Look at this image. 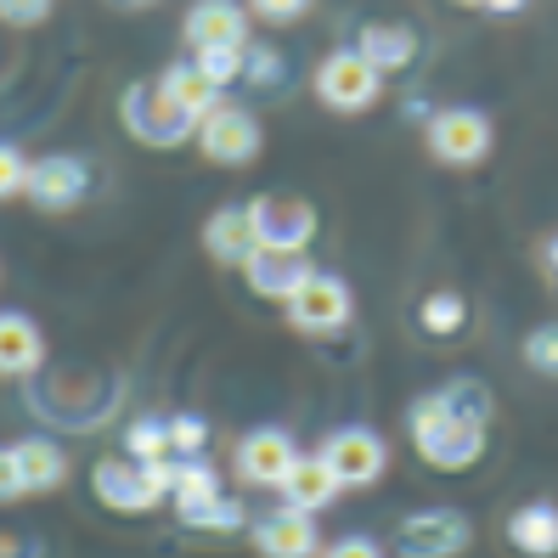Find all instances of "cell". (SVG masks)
<instances>
[{"instance_id": "23", "label": "cell", "mask_w": 558, "mask_h": 558, "mask_svg": "<svg viewBox=\"0 0 558 558\" xmlns=\"http://www.w3.org/2000/svg\"><path fill=\"white\" fill-rule=\"evenodd\" d=\"M175 508H192V502H209V497H220V474L204 463V457H181L175 463Z\"/></svg>"}, {"instance_id": "36", "label": "cell", "mask_w": 558, "mask_h": 558, "mask_svg": "<svg viewBox=\"0 0 558 558\" xmlns=\"http://www.w3.org/2000/svg\"><path fill=\"white\" fill-rule=\"evenodd\" d=\"M113 12H147V7H158V0H108Z\"/></svg>"}, {"instance_id": "19", "label": "cell", "mask_w": 558, "mask_h": 558, "mask_svg": "<svg viewBox=\"0 0 558 558\" xmlns=\"http://www.w3.org/2000/svg\"><path fill=\"white\" fill-rule=\"evenodd\" d=\"M508 542L524 558H558V502H524V508H513Z\"/></svg>"}, {"instance_id": "28", "label": "cell", "mask_w": 558, "mask_h": 558, "mask_svg": "<svg viewBox=\"0 0 558 558\" xmlns=\"http://www.w3.org/2000/svg\"><path fill=\"white\" fill-rule=\"evenodd\" d=\"M124 457L130 463H158V457H170V440H163V423L158 417H136L124 435Z\"/></svg>"}, {"instance_id": "32", "label": "cell", "mask_w": 558, "mask_h": 558, "mask_svg": "<svg viewBox=\"0 0 558 558\" xmlns=\"http://www.w3.org/2000/svg\"><path fill=\"white\" fill-rule=\"evenodd\" d=\"M46 12H51V0H0V23H12V28L40 23Z\"/></svg>"}, {"instance_id": "21", "label": "cell", "mask_w": 558, "mask_h": 558, "mask_svg": "<svg viewBox=\"0 0 558 558\" xmlns=\"http://www.w3.org/2000/svg\"><path fill=\"white\" fill-rule=\"evenodd\" d=\"M153 85H158L163 96H170V102H175L192 124H198L204 113H215V108H220V90H215L198 69H192V62H170V69H163Z\"/></svg>"}, {"instance_id": "15", "label": "cell", "mask_w": 558, "mask_h": 558, "mask_svg": "<svg viewBox=\"0 0 558 558\" xmlns=\"http://www.w3.org/2000/svg\"><path fill=\"white\" fill-rule=\"evenodd\" d=\"M181 35H186L192 51H209V46H248V12L238 7V0H192Z\"/></svg>"}, {"instance_id": "8", "label": "cell", "mask_w": 558, "mask_h": 558, "mask_svg": "<svg viewBox=\"0 0 558 558\" xmlns=\"http://www.w3.org/2000/svg\"><path fill=\"white\" fill-rule=\"evenodd\" d=\"M198 153L209 163H226V170H243V163H254L259 153V119L248 108H232V102H220L215 113L198 119Z\"/></svg>"}, {"instance_id": "5", "label": "cell", "mask_w": 558, "mask_h": 558, "mask_svg": "<svg viewBox=\"0 0 558 558\" xmlns=\"http://www.w3.org/2000/svg\"><path fill=\"white\" fill-rule=\"evenodd\" d=\"M119 113H124V130H130V136L147 142V147H181V142L198 136V124H192L158 85H130L124 102H119Z\"/></svg>"}, {"instance_id": "33", "label": "cell", "mask_w": 558, "mask_h": 558, "mask_svg": "<svg viewBox=\"0 0 558 558\" xmlns=\"http://www.w3.org/2000/svg\"><path fill=\"white\" fill-rule=\"evenodd\" d=\"M316 558H384V547L373 536H339L333 547H322Z\"/></svg>"}, {"instance_id": "12", "label": "cell", "mask_w": 558, "mask_h": 558, "mask_svg": "<svg viewBox=\"0 0 558 558\" xmlns=\"http://www.w3.org/2000/svg\"><path fill=\"white\" fill-rule=\"evenodd\" d=\"M243 277H248V288L259 293V300L288 305L293 293H300V288L316 277V266H311L305 248H259L248 266H243Z\"/></svg>"}, {"instance_id": "24", "label": "cell", "mask_w": 558, "mask_h": 558, "mask_svg": "<svg viewBox=\"0 0 558 558\" xmlns=\"http://www.w3.org/2000/svg\"><path fill=\"white\" fill-rule=\"evenodd\" d=\"M192 69H198L215 90L238 85L243 69H248V46H209V51H192Z\"/></svg>"}, {"instance_id": "26", "label": "cell", "mask_w": 558, "mask_h": 558, "mask_svg": "<svg viewBox=\"0 0 558 558\" xmlns=\"http://www.w3.org/2000/svg\"><path fill=\"white\" fill-rule=\"evenodd\" d=\"M181 519L192 524V531H243V502L238 497H209V502H192L181 508Z\"/></svg>"}, {"instance_id": "16", "label": "cell", "mask_w": 558, "mask_h": 558, "mask_svg": "<svg viewBox=\"0 0 558 558\" xmlns=\"http://www.w3.org/2000/svg\"><path fill=\"white\" fill-rule=\"evenodd\" d=\"M204 248L209 259H220V266H248V259L259 254V238H254V220H248V204H226L204 220Z\"/></svg>"}, {"instance_id": "30", "label": "cell", "mask_w": 558, "mask_h": 558, "mask_svg": "<svg viewBox=\"0 0 558 558\" xmlns=\"http://www.w3.org/2000/svg\"><path fill=\"white\" fill-rule=\"evenodd\" d=\"M23 186H28V158L12 142H0V198H17Z\"/></svg>"}, {"instance_id": "27", "label": "cell", "mask_w": 558, "mask_h": 558, "mask_svg": "<svg viewBox=\"0 0 558 558\" xmlns=\"http://www.w3.org/2000/svg\"><path fill=\"white\" fill-rule=\"evenodd\" d=\"M163 440H170V457L181 463V457H204L209 446V423L198 412H175L170 423H163Z\"/></svg>"}, {"instance_id": "1", "label": "cell", "mask_w": 558, "mask_h": 558, "mask_svg": "<svg viewBox=\"0 0 558 558\" xmlns=\"http://www.w3.org/2000/svg\"><path fill=\"white\" fill-rule=\"evenodd\" d=\"M407 429H412L417 457L429 469H440V474H463V469H474L480 457H485V423L451 412L440 401V389H435V396H423V401H412Z\"/></svg>"}, {"instance_id": "11", "label": "cell", "mask_w": 558, "mask_h": 558, "mask_svg": "<svg viewBox=\"0 0 558 558\" xmlns=\"http://www.w3.org/2000/svg\"><path fill=\"white\" fill-rule=\"evenodd\" d=\"M248 220H254L259 248H311L316 238V209L300 198H254Z\"/></svg>"}, {"instance_id": "29", "label": "cell", "mask_w": 558, "mask_h": 558, "mask_svg": "<svg viewBox=\"0 0 558 558\" xmlns=\"http://www.w3.org/2000/svg\"><path fill=\"white\" fill-rule=\"evenodd\" d=\"M524 367L542 378H558V322H542L524 333Z\"/></svg>"}, {"instance_id": "13", "label": "cell", "mask_w": 558, "mask_h": 558, "mask_svg": "<svg viewBox=\"0 0 558 558\" xmlns=\"http://www.w3.org/2000/svg\"><path fill=\"white\" fill-rule=\"evenodd\" d=\"M293 463H300V446H293L288 429H248V435L238 440V474H243L248 485H271V490H277Z\"/></svg>"}, {"instance_id": "10", "label": "cell", "mask_w": 558, "mask_h": 558, "mask_svg": "<svg viewBox=\"0 0 558 558\" xmlns=\"http://www.w3.org/2000/svg\"><path fill=\"white\" fill-rule=\"evenodd\" d=\"M288 322L300 327V333H339V327L350 322V288H344V277L316 271V277L288 300Z\"/></svg>"}, {"instance_id": "18", "label": "cell", "mask_w": 558, "mask_h": 558, "mask_svg": "<svg viewBox=\"0 0 558 558\" xmlns=\"http://www.w3.org/2000/svg\"><path fill=\"white\" fill-rule=\"evenodd\" d=\"M355 57L373 62L378 74H401V69H412V57H417V35L407 23H367L361 40H355Z\"/></svg>"}, {"instance_id": "7", "label": "cell", "mask_w": 558, "mask_h": 558, "mask_svg": "<svg viewBox=\"0 0 558 558\" xmlns=\"http://www.w3.org/2000/svg\"><path fill=\"white\" fill-rule=\"evenodd\" d=\"M469 542H474L469 513H457V508H423V513L401 519L396 558H457V553H469Z\"/></svg>"}, {"instance_id": "3", "label": "cell", "mask_w": 558, "mask_h": 558, "mask_svg": "<svg viewBox=\"0 0 558 558\" xmlns=\"http://www.w3.org/2000/svg\"><path fill=\"white\" fill-rule=\"evenodd\" d=\"M322 469L339 480V490H367V485H378L384 480V469H389V446H384V435H373L367 423H350V429H333L322 440Z\"/></svg>"}, {"instance_id": "22", "label": "cell", "mask_w": 558, "mask_h": 558, "mask_svg": "<svg viewBox=\"0 0 558 558\" xmlns=\"http://www.w3.org/2000/svg\"><path fill=\"white\" fill-rule=\"evenodd\" d=\"M277 490L288 497V508H300V513H322L327 502L339 497V480L322 469V457H300V463L288 469V480H282Z\"/></svg>"}, {"instance_id": "35", "label": "cell", "mask_w": 558, "mask_h": 558, "mask_svg": "<svg viewBox=\"0 0 558 558\" xmlns=\"http://www.w3.org/2000/svg\"><path fill=\"white\" fill-rule=\"evenodd\" d=\"M480 7H485V12H502V17H508V12H524V0H480Z\"/></svg>"}, {"instance_id": "38", "label": "cell", "mask_w": 558, "mask_h": 558, "mask_svg": "<svg viewBox=\"0 0 558 558\" xmlns=\"http://www.w3.org/2000/svg\"><path fill=\"white\" fill-rule=\"evenodd\" d=\"M463 7H480V0H463Z\"/></svg>"}, {"instance_id": "17", "label": "cell", "mask_w": 558, "mask_h": 558, "mask_svg": "<svg viewBox=\"0 0 558 558\" xmlns=\"http://www.w3.org/2000/svg\"><path fill=\"white\" fill-rule=\"evenodd\" d=\"M46 361V333L35 316L23 311H0V378H28Z\"/></svg>"}, {"instance_id": "2", "label": "cell", "mask_w": 558, "mask_h": 558, "mask_svg": "<svg viewBox=\"0 0 558 558\" xmlns=\"http://www.w3.org/2000/svg\"><path fill=\"white\" fill-rule=\"evenodd\" d=\"M90 490L102 497L113 513H147L175 490V457H158V463H130V457H108V463L90 469Z\"/></svg>"}, {"instance_id": "34", "label": "cell", "mask_w": 558, "mask_h": 558, "mask_svg": "<svg viewBox=\"0 0 558 558\" xmlns=\"http://www.w3.org/2000/svg\"><path fill=\"white\" fill-rule=\"evenodd\" d=\"M17 497H28L23 474H17V457H12V446H0V502H17Z\"/></svg>"}, {"instance_id": "14", "label": "cell", "mask_w": 558, "mask_h": 558, "mask_svg": "<svg viewBox=\"0 0 558 558\" xmlns=\"http://www.w3.org/2000/svg\"><path fill=\"white\" fill-rule=\"evenodd\" d=\"M254 553H259V558H316V553H322L316 513L277 508L271 519H259V524H254Z\"/></svg>"}, {"instance_id": "25", "label": "cell", "mask_w": 558, "mask_h": 558, "mask_svg": "<svg viewBox=\"0 0 558 558\" xmlns=\"http://www.w3.org/2000/svg\"><path fill=\"white\" fill-rule=\"evenodd\" d=\"M469 322V300H463V293H429V300H423L417 305V327H423V333H457V327H463Z\"/></svg>"}, {"instance_id": "6", "label": "cell", "mask_w": 558, "mask_h": 558, "mask_svg": "<svg viewBox=\"0 0 558 558\" xmlns=\"http://www.w3.org/2000/svg\"><path fill=\"white\" fill-rule=\"evenodd\" d=\"M316 96H322L333 113H367L378 96H384V74L373 69V62H361L355 46H344V51H333V57H322Z\"/></svg>"}, {"instance_id": "9", "label": "cell", "mask_w": 558, "mask_h": 558, "mask_svg": "<svg viewBox=\"0 0 558 558\" xmlns=\"http://www.w3.org/2000/svg\"><path fill=\"white\" fill-rule=\"evenodd\" d=\"M23 192L35 198V209L62 215V209H74L85 192H90V163L74 158V153H51L40 163H28V186Z\"/></svg>"}, {"instance_id": "31", "label": "cell", "mask_w": 558, "mask_h": 558, "mask_svg": "<svg viewBox=\"0 0 558 558\" xmlns=\"http://www.w3.org/2000/svg\"><path fill=\"white\" fill-rule=\"evenodd\" d=\"M243 12L248 17H266V23H293V17L311 12V0H248Z\"/></svg>"}, {"instance_id": "37", "label": "cell", "mask_w": 558, "mask_h": 558, "mask_svg": "<svg viewBox=\"0 0 558 558\" xmlns=\"http://www.w3.org/2000/svg\"><path fill=\"white\" fill-rule=\"evenodd\" d=\"M547 271H553V277H558V238H553V243H547Z\"/></svg>"}, {"instance_id": "4", "label": "cell", "mask_w": 558, "mask_h": 558, "mask_svg": "<svg viewBox=\"0 0 558 558\" xmlns=\"http://www.w3.org/2000/svg\"><path fill=\"white\" fill-rule=\"evenodd\" d=\"M423 142H429V153L440 163H451V170H474V163L497 147V124L480 108H440L429 119V130H423Z\"/></svg>"}, {"instance_id": "20", "label": "cell", "mask_w": 558, "mask_h": 558, "mask_svg": "<svg viewBox=\"0 0 558 558\" xmlns=\"http://www.w3.org/2000/svg\"><path fill=\"white\" fill-rule=\"evenodd\" d=\"M12 457H17V474H23V490H57L62 480H69V457H62V446L57 440H46V435H28V440H17L12 446Z\"/></svg>"}]
</instances>
